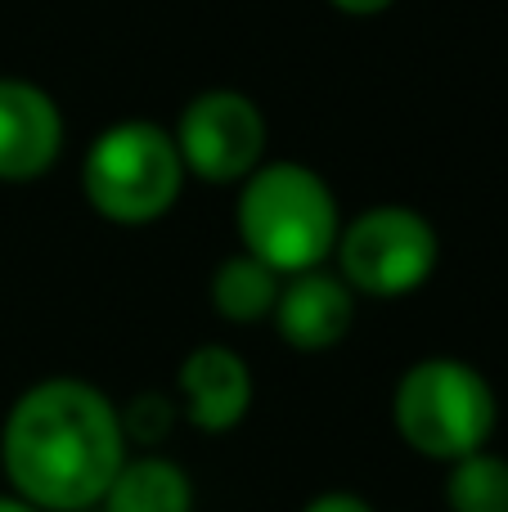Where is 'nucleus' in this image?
I'll use <instances>...</instances> for the list:
<instances>
[{"instance_id": "39448f33", "label": "nucleus", "mask_w": 508, "mask_h": 512, "mask_svg": "<svg viewBox=\"0 0 508 512\" xmlns=\"http://www.w3.org/2000/svg\"><path fill=\"white\" fill-rule=\"evenodd\" d=\"M333 256H338L342 283L356 297L396 301L432 279L441 261V239L423 212L383 203L342 225Z\"/></svg>"}, {"instance_id": "dca6fc26", "label": "nucleus", "mask_w": 508, "mask_h": 512, "mask_svg": "<svg viewBox=\"0 0 508 512\" xmlns=\"http://www.w3.org/2000/svg\"><path fill=\"white\" fill-rule=\"evenodd\" d=\"M0 512H41V508L23 504V499H18V495H0Z\"/></svg>"}, {"instance_id": "ddd939ff", "label": "nucleus", "mask_w": 508, "mask_h": 512, "mask_svg": "<svg viewBox=\"0 0 508 512\" xmlns=\"http://www.w3.org/2000/svg\"><path fill=\"white\" fill-rule=\"evenodd\" d=\"M122 432L126 441H162V436L171 432V423H176V409H171L167 396H158V391H140V396H131L122 409Z\"/></svg>"}, {"instance_id": "9b49d317", "label": "nucleus", "mask_w": 508, "mask_h": 512, "mask_svg": "<svg viewBox=\"0 0 508 512\" xmlns=\"http://www.w3.org/2000/svg\"><path fill=\"white\" fill-rule=\"evenodd\" d=\"M279 288H284V274H275L248 252H234L212 270V310L230 324H257L275 310Z\"/></svg>"}, {"instance_id": "f257e3e1", "label": "nucleus", "mask_w": 508, "mask_h": 512, "mask_svg": "<svg viewBox=\"0 0 508 512\" xmlns=\"http://www.w3.org/2000/svg\"><path fill=\"white\" fill-rule=\"evenodd\" d=\"M0 463L23 504L41 512H95L126 463L122 414L90 382L45 378L5 414Z\"/></svg>"}, {"instance_id": "423d86ee", "label": "nucleus", "mask_w": 508, "mask_h": 512, "mask_svg": "<svg viewBox=\"0 0 508 512\" xmlns=\"http://www.w3.org/2000/svg\"><path fill=\"white\" fill-rule=\"evenodd\" d=\"M176 153L207 185H243L266 158V113L243 90H203L176 117Z\"/></svg>"}, {"instance_id": "1a4fd4ad", "label": "nucleus", "mask_w": 508, "mask_h": 512, "mask_svg": "<svg viewBox=\"0 0 508 512\" xmlns=\"http://www.w3.org/2000/svg\"><path fill=\"white\" fill-rule=\"evenodd\" d=\"M275 333L293 351H329L356 324V292L342 283V274L302 270L288 274L275 301Z\"/></svg>"}, {"instance_id": "f03ea898", "label": "nucleus", "mask_w": 508, "mask_h": 512, "mask_svg": "<svg viewBox=\"0 0 508 512\" xmlns=\"http://www.w3.org/2000/svg\"><path fill=\"white\" fill-rule=\"evenodd\" d=\"M243 252L266 261L275 274L320 270L338 248L342 216L329 180L302 162L257 167L239 189Z\"/></svg>"}, {"instance_id": "4468645a", "label": "nucleus", "mask_w": 508, "mask_h": 512, "mask_svg": "<svg viewBox=\"0 0 508 512\" xmlns=\"http://www.w3.org/2000/svg\"><path fill=\"white\" fill-rule=\"evenodd\" d=\"M302 512H374V504L351 495V490H324V495H315Z\"/></svg>"}, {"instance_id": "2eb2a0df", "label": "nucleus", "mask_w": 508, "mask_h": 512, "mask_svg": "<svg viewBox=\"0 0 508 512\" xmlns=\"http://www.w3.org/2000/svg\"><path fill=\"white\" fill-rule=\"evenodd\" d=\"M329 5L347 18H378V14H387L396 0H329Z\"/></svg>"}, {"instance_id": "0eeeda50", "label": "nucleus", "mask_w": 508, "mask_h": 512, "mask_svg": "<svg viewBox=\"0 0 508 512\" xmlns=\"http://www.w3.org/2000/svg\"><path fill=\"white\" fill-rule=\"evenodd\" d=\"M63 153V113L36 81L0 77V180H41Z\"/></svg>"}, {"instance_id": "9d476101", "label": "nucleus", "mask_w": 508, "mask_h": 512, "mask_svg": "<svg viewBox=\"0 0 508 512\" xmlns=\"http://www.w3.org/2000/svg\"><path fill=\"white\" fill-rule=\"evenodd\" d=\"M99 512H194V481L162 454H140L117 468Z\"/></svg>"}, {"instance_id": "7ed1b4c3", "label": "nucleus", "mask_w": 508, "mask_h": 512, "mask_svg": "<svg viewBox=\"0 0 508 512\" xmlns=\"http://www.w3.org/2000/svg\"><path fill=\"white\" fill-rule=\"evenodd\" d=\"M392 423L414 454L455 463L464 454L486 450L500 423V400L477 364L459 355H428L396 382Z\"/></svg>"}, {"instance_id": "f8f14e48", "label": "nucleus", "mask_w": 508, "mask_h": 512, "mask_svg": "<svg viewBox=\"0 0 508 512\" xmlns=\"http://www.w3.org/2000/svg\"><path fill=\"white\" fill-rule=\"evenodd\" d=\"M450 512H508V459L491 450L464 454L446 472Z\"/></svg>"}, {"instance_id": "20e7f679", "label": "nucleus", "mask_w": 508, "mask_h": 512, "mask_svg": "<svg viewBox=\"0 0 508 512\" xmlns=\"http://www.w3.org/2000/svg\"><path fill=\"white\" fill-rule=\"evenodd\" d=\"M185 162L171 131L153 122H117L99 131L81 162V194L104 221L140 230L176 207Z\"/></svg>"}, {"instance_id": "6e6552de", "label": "nucleus", "mask_w": 508, "mask_h": 512, "mask_svg": "<svg viewBox=\"0 0 508 512\" xmlns=\"http://www.w3.org/2000/svg\"><path fill=\"white\" fill-rule=\"evenodd\" d=\"M185 418L207 436H225L248 418L252 409V369L234 346L207 342L185 355L176 373Z\"/></svg>"}]
</instances>
